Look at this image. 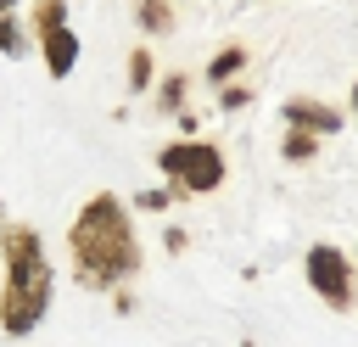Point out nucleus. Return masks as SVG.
I'll list each match as a JSON object with an SVG mask.
<instances>
[{
  "label": "nucleus",
  "instance_id": "4",
  "mask_svg": "<svg viewBox=\"0 0 358 347\" xmlns=\"http://www.w3.org/2000/svg\"><path fill=\"white\" fill-rule=\"evenodd\" d=\"M308 285H313V297L324 302V308H336V313H347L358 297V285H352V257L341 252V246H330V241H319L313 252H308Z\"/></svg>",
  "mask_w": 358,
  "mask_h": 347
},
{
  "label": "nucleus",
  "instance_id": "12",
  "mask_svg": "<svg viewBox=\"0 0 358 347\" xmlns=\"http://www.w3.org/2000/svg\"><path fill=\"white\" fill-rule=\"evenodd\" d=\"M280 151H285V162H313V157H319V140L302 134V129H285V146H280Z\"/></svg>",
  "mask_w": 358,
  "mask_h": 347
},
{
  "label": "nucleus",
  "instance_id": "3",
  "mask_svg": "<svg viewBox=\"0 0 358 347\" xmlns=\"http://www.w3.org/2000/svg\"><path fill=\"white\" fill-rule=\"evenodd\" d=\"M157 168H162V179H168L173 196H207V190H218L224 174H229L224 151H218L213 140H196V134L168 140V146L157 151Z\"/></svg>",
  "mask_w": 358,
  "mask_h": 347
},
{
  "label": "nucleus",
  "instance_id": "5",
  "mask_svg": "<svg viewBox=\"0 0 358 347\" xmlns=\"http://www.w3.org/2000/svg\"><path fill=\"white\" fill-rule=\"evenodd\" d=\"M285 129H302V134H313V140H324V134H336L341 129V112L330 106V101H313V95H296V101H285Z\"/></svg>",
  "mask_w": 358,
  "mask_h": 347
},
{
  "label": "nucleus",
  "instance_id": "1",
  "mask_svg": "<svg viewBox=\"0 0 358 347\" xmlns=\"http://www.w3.org/2000/svg\"><path fill=\"white\" fill-rule=\"evenodd\" d=\"M67 252H73V269H78L84 285L117 291L140 269V241H134V218H129L123 196L95 190L78 207V218L67 224Z\"/></svg>",
  "mask_w": 358,
  "mask_h": 347
},
{
  "label": "nucleus",
  "instance_id": "14",
  "mask_svg": "<svg viewBox=\"0 0 358 347\" xmlns=\"http://www.w3.org/2000/svg\"><path fill=\"white\" fill-rule=\"evenodd\" d=\"M173 201H179L173 190H140V196H134V207H145V213H168Z\"/></svg>",
  "mask_w": 358,
  "mask_h": 347
},
{
  "label": "nucleus",
  "instance_id": "13",
  "mask_svg": "<svg viewBox=\"0 0 358 347\" xmlns=\"http://www.w3.org/2000/svg\"><path fill=\"white\" fill-rule=\"evenodd\" d=\"M0 50H6V56H22V28H17L11 11H0Z\"/></svg>",
  "mask_w": 358,
  "mask_h": 347
},
{
  "label": "nucleus",
  "instance_id": "8",
  "mask_svg": "<svg viewBox=\"0 0 358 347\" xmlns=\"http://www.w3.org/2000/svg\"><path fill=\"white\" fill-rule=\"evenodd\" d=\"M134 17H140V28L168 34L173 28V0H134Z\"/></svg>",
  "mask_w": 358,
  "mask_h": 347
},
{
  "label": "nucleus",
  "instance_id": "9",
  "mask_svg": "<svg viewBox=\"0 0 358 347\" xmlns=\"http://www.w3.org/2000/svg\"><path fill=\"white\" fill-rule=\"evenodd\" d=\"M34 39L50 34V28H67V0H34V17H28Z\"/></svg>",
  "mask_w": 358,
  "mask_h": 347
},
{
  "label": "nucleus",
  "instance_id": "15",
  "mask_svg": "<svg viewBox=\"0 0 358 347\" xmlns=\"http://www.w3.org/2000/svg\"><path fill=\"white\" fill-rule=\"evenodd\" d=\"M218 101L235 112V106H246V101H252V90H246V84H218Z\"/></svg>",
  "mask_w": 358,
  "mask_h": 347
},
{
  "label": "nucleus",
  "instance_id": "2",
  "mask_svg": "<svg viewBox=\"0 0 358 347\" xmlns=\"http://www.w3.org/2000/svg\"><path fill=\"white\" fill-rule=\"evenodd\" d=\"M0 257H6V280H0V330L6 336H28L45 313H50V257L34 224H11L0 229Z\"/></svg>",
  "mask_w": 358,
  "mask_h": 347
},
{
  "label": "nucleus",
  "instance_id": "16",
  "mask_svg": "<svg viewBox=\"0 0 358 347\" xmlns=\"http://www.w3.org/2000/svg\"><path fill=\"white\" fill-rule=\"evenodd\" d=\"M352 112H358V84H352Z\"/></svg>",
  "mask_w": 358,
  "mask_h": 347
},
{
  "label": "nucleus",
  "instance_id": "17",
  "mask_svg": "<svg viewBox=\"0 0 358 347\" xmlns=\"http://www.w3.org/2000/svg\"><path fill=\"white\" fill-rule=\"evenodd\" d=\"M11 6H17V0H0V11H11Z\"/></svg>",
  "mask_w": 358,
  "mask_h": 347
},
{
  "label": "nucleus",
  "instance_id": "11",
  "mask_svg": "<svg viewBox=\"0 0 358 347\" xmlns=\"http://www.w3.org/2000/svg\"><path fill=\"white\" fill-rule=\"evenodd\" d=\"M185 95H190L185 73H168V78L157 84V106H162V112H185Z\"/></svg>",
  "mask_w": 358,
  "mask_h": 347
},
{
  "label": "nucleus",
  "instance_id": "10",
  "mask_svg": "<svg viewBox=\"0 0 358 347\" xmlns=\"http://www.w3.org/2000/svg\"><path fill=\"white\" fill-rule=\"evenodd\" d=\"M151 84H157V62L140 45V50H129V90H151Z\"/></svg>",
  "mask_w": 358,
  "mask_h": 347
},
{
  "label": "nucleus",
  "instance_id": "18",
  "mask_svg": "<svg viewBox=\"0 0 358 347\" xmlns=\"http://www.w3.org/2000/svg\"><path fill=\"white\" fill-rule=\"evenodd\" d=\"M0 229H6V224H0Z\"/></svg>",
  "mask_w": 358,
  "mask_h": 347
},
{
  "label": "nucleus",
  "instance_id": "7",
  "mask_svg": "<svg viewBox=\"0 0 358 347\" xmlns=\"http://www.w3.org/2000/svg\"><path fill=\"white\" fill-rule=\"evenodd\" d=\"M246 67V50L241 45H224V50H213V62H207V78L213 84H235V73Z\"/></svg>",
  "mask_w": 358,
  "mask_h": 347
},
{
  "label": "nucleus",
  "instance_id": "6",
  "mask_svg": "<svg viewBox=\"0 0 358 347\" xmlns=\"http://www.w3.org/2000/svg\"><path fill=\"white\" fill-rule=\"evenodd\" d=\"M39 50H45V73L67 78L73 62H78V34L73 28H50V34H39Z\"/></svg>",
  "mask_w": 358,
  "mask_h": 347
}]
</instances>
